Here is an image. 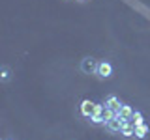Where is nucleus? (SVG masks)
<instances>
[{"mask_svg": "<svg viewBox=\"0 0 150 140\" xmlns=\"http://www.w3.org/2000/svg\"><path fill=\"white\" fill-rule=\"evenodd\" d=\"M98 64H100V60H96L94 56H84L81 60V71L84 75H96V69H98Z\"/></svg>", "mask_w": 150, "mask_h": 140, "instance_id": "f03ea898", "label": "nucleus"}, {"mask_svg": "<svg viewBox=\"0 0 150 140\" xmlns=\"http://www.w3.org/2000/svg\"><path fill=\"white\" fill-rule=\"evenodd\" d=\"M103 127L109 131V133H120V131H122V118L116 114V118H112L111 121H107Z\"/></svg>", "mask_w": 150, "mask_h": 140, "instance_id": "20e7f679", "label": "nucleus"}, {"mask_svg": "<svg viewBox=\"0 0 150 140\" xmlns=\"http://www.w3.org/2000/svg\"><path fill=\"white\" fill-rule=\"evenodd\" d=\"M79 2H88V0H79Z\"/></svg>", "mask_w": 150, "mask_h": 140, "instance_id": "4468645a", "label": "nucleus"}, {"mask_svg": "<svg viewBox=\"0 0 150 140\" xmlns=\"http://www.w3.org/2000/svg\"><path fill=\"white\" fill-rule=\"evenodd\" d=\"M112 75H115V67H112V64L109 62V60H100L98 69H96V77L100 78V80H109Z\"/></svg>", "mask_w": 150, "mask_h": 140, "instance_id": "f257e3e1", "label": "nucleus"}, {"mask_svg": "<svg viewBox=\"0 0 150 140\" xmlns=\"http://www.w3.org/2000/svg\"><path fill=\"white\" fill-rule=\"evenodd\" d=\"M88 121H90V125H105V118H103V114H92L90 118H88Z\"/></svg>", "mask_w": 150, "mask_h": 140, "instance_id": "9b49d317", "label": "nucleus"}, {"mask_svg": "<svg viewBox=\"0 0 150 140\" xmlns=\"http://www.w3.org/2000/svg\"><path fill=\"white\" fill-rule=\"evenodd\" d=\"M133 106L131 105H126V103H122V106L118 108V116L120 118H126V120H131V116H133Z\"/></svg>", "mask_w": 150, "mask_h": 140, "instance_id": "423d86ee", "label": "nucleus"}, {"mask_svg": "<svg viewBox=\"0 0 150 140\" xmlns=\"http://www.w3.org/2000/svg\"><path fill=\"white\" fill-rule=\"evenodd\" d=\"M131 123H133V127H139V125L144 123V116H143V112H141V110H135L133 112V116H131Z\"/></svg>", "mask_w": 150, "mask_h": 140, "instance_id": "1a4fd4ad", "label": "nucleus"}, {"mask_svg": "<svg viewBox=\"0 0 150 140\" xmlns=\"http://www.w3.org/2000/svg\"><path fill=\"white\" fill-rule=\"evenodd\" d=\"M150 134V127L146 123H143V125H139V127H135V138L137 140H144Z\"/></svg>", "mask_w": 150, "mask_h": 140, "instance_id": "0eeeda50", "label": "nucleus"}, {"mask_svg": "<svg viewBox=\"0 0 150 140\" xmlns=\"http://www.w3.org/2000/svg\"><path fill=\"white\" fill-rule=\"evenodd\" d=\"M116 114H118V110H115V108H109V106H105V112H103V118H105V123H107V121H111L112 118H116Z\"/></svg>", "mask_w": 150, "mask_h": 140, "instance_id": "f8f14e48", "label": "nucleus"}, {"mask_svg": "<svg viewBox=\"0 0 150 140\" xmlns=\"http://www.w3.org/2000/svg\"><path fill=\"white\" fill-rule=\"evenodd\" d=\"M105 106H109V108H115V110H118L120 106H122V101H120V97L118 95H115V93H109V95L105 97Z\"/></svg>", "mask_w": 150, "mask_h": 140, "instance_id": "39448f33", "label": "nucleus"}, {"mask_svg": "<svg viewBox=\"0 0 150 140\" xmlns=\"http://www.w3.org/2000/svg\"><path fill=\"white\" fill-rule=\"evenodd\" d=\"M103 112H105V103H94L92 114H103Z\"/></svg>", "mask_w": 150, "mask_h": 140, "instance_id": "ddd939ff", "label": "nucleus"}, {"mask_svg": "<svg viewBox=\"0 0 150 140\" xmlns=\"http://www.w3.org/2000/svg\"><path fill=\"white\" fill-rule=\"evenodd\" d=\"M6 140H13V138H6Z\"/></svg>", "mask_w": 150, "mask_h": 140, "instance_id": "2eb2a0df", "label": "nucleus"}, {"mask_svg": "<svg viewBox=\"0 0 150 140\" xmlns=\"http://www.w3.org/2000/svg\"><path fill=\"white\" fill-rule=\"evenodd\" d=\"M9 78H11V67L9 65H2L0 67V80L6 84V82H9Z\"/></svg>", "mask_w": 150, "mask_h": 140, "instance_id": "6e6552de", "label": "nucleus"}, {"mask_svg": "<svg viewBox=\"0 0 150 140\" xmlns=\"http://www.w3.org/2000/svg\"><path fill=\"white\" fill-rule=\"evenodd\" d=\"M92 110H94V101H90V99H83L81 105H79V112H81V116L88 120V118L92 116Z\"/></svg>", "mask_w": 150, "mask_h": 140, "instance_id": "7ed1b4c3", "label": "nucleus"}, {"mask_svg": "<svg viewBox=\"0 0 150 140\" xmlns=\"http://www.w3.org/2000/svg\"><path fill=\"white\" fill-rule=\"evenodd\" d=\"M118 134H120L122 138H126V140L135 138V127H133V125H129V127H124V129H122Z\"/></svg>", "mask_w": 150, "mask_h": 140, "instance_id": "9d476101", "label": "nucleus"}]
</instances>
